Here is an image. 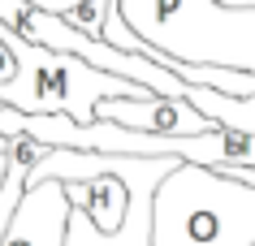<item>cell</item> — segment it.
I'll use <instances>...</instances> for the list:
<instances>
[{"label":"cell","mask_w":255,"mask_h":246,"mask_svg":"<svg viewBox=\"0 0 255 246\" xmlns=\"http://www.w3.org/2000/svg\"><path fill=\"white\" fill-rule=\"evenodd\" d=\"M0 39L17 56V74L0 82V99L22 112H69L78 121H91V117H100L95 112L100 99L147 95L151 91V86H143L134 78H121V74H108V69L91 65L78 52L30 39L22 26L4 22V17H0Z\"/></svg>","instance_id":"obj_2"},{"label":"cell","mask_w":255,"mask_h":246,"mask_svg":"<svg viewBox=\"0 0 255 246\" xmlns=\"http://www.w3.org/2000/svg\"><path fill=\"white\" fill-rule=\"evenodd\" d=\"M225 4H255V0H225Z\"/></svg>","instance_id":"obj_10"},{"label":"cell","mask_w":255,"mask_h":246,"mask_svg":"<svg viewBox=\"0 0 255 246\" xmlns=\"http://www.w3.org/2000/svg\"><path fill=\"white\" fill-rule=\"evenodd\" d=\"M186 99L199 112H208L216 125H229V130H251L255 134V95H229L221 86H203V82H190Z\"/></svg>","instance_id":"obj_7"},{"label":"cell","mask_w":255,"mask_h":246,"mask_svg":"<svg viewBox=\"0 0 255 246\" xmlns=\"http://www.w3.org/2000/svg\"><path fill=\"white\" fill-rule=\"evenodd\" d=\"M143 35V52L195 65L255 69V4L225 0H113Z\"/></svg>","instance_id":"obj_1"},{"label":"cell","mask_w":255,"mask_h":246,"mask_svg":"<svg viewBox=\"0 0 255 246\" xmlns=\"http://www.w3.org/2000/svg\"><path fill=\"white\" fill-rule=\"evenodd\" d=\"M156 246H255V186L182 160L156 194Z\"/></svg>","instance_id":"obj_3"},{"label":"cell","mask_w":255,"mask_h":246,"mask_svg":"<svg viewBox=\"0 0 255 246\" xmlns=\"http://www.w3.org/2000/svg\"><path fill=\"white\" fill-rule=\"evenodd\" d=\"M30 4H39V9H52V13H65L69 22H78L82 9H87L91 0H30Z\"/></svg>","instance_id":"obj_8"},{"label":"cell","mask_w":255,"mask_h":246,"mask_svg":"<svg viewBox=\"0 0 255 246\" xmlns=\"http://www.w3.org/2000/svg\"><path fill=\"white\" fill-rule=\"evenodd\" d=\"M182 156H134L130 160V212L117 229H100L91 212L74 203L65 246H156V194Z\"/></svg>","instance_id":"obj_4"},{"label":"cell","mask_w":255,"mask_h":246,"mask_svg":"<svg viewBox=\"0 0 255 246\" xmlns=\"http://www.w3.org/2000/svg\"><path fill=\"white\" fill-rule=\"evenodd\" d=\"M100 117H117V121L134 125V130H151V134H199L212 130V117L199 112L186 95H108L100 99Z\"/></svg>","instance_id":"obj_6"},{"label":"cell","mask_w":255,"mask_h":246,"mask_svg":"<svg viewBox=\"0 0 255 246\" xmlns=\"http://www.w3.org/2000/svg\"><path fill=\"white\" fill-rule=\"evenodd\" d=\"M13 74H17V56L9 52V43L0 39V82H4V78H13Z\"/></svg>","instance_id":"obj_9"},{"label":"cell","mask_w":255,"mask_h":246,"mask_svg":"<svg viewBox=\"0 0 255 246\" xmlns=\"http://www.w3.org/2000/svg\"><path fill=\"white\" fill-rule=\"evenodd\" d=\"M69 212H74V199H69V186L61 177L30 181L0 246H65Z\"/></svg>","instance_id":"obj_5"}]
</instances>
